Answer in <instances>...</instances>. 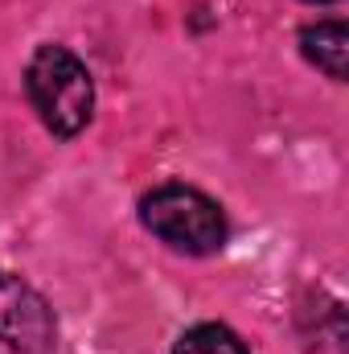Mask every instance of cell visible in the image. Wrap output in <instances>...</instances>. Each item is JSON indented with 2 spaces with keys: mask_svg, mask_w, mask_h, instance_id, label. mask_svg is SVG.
<instances>
[{
  "mask_svg": "<svg viewBox=\"0 0 349 354\" xmlns=\"http://www.w3.org/2000/svg\"><path fill=\"white\" fill-rule=\"evenodd\" d=\"M0 338L17 354H54L58 346L54 309L12 272H0Z\"/></svg>",
  "mask_w": 349,
  "mask_h": 354,
  "instance_id": "3",
  "label": "cell"
},
{
  "mask_svg": "<svg viewBox=\"0 0 349 354\" xmlns=\"http://www.w3.org/2000/svg\"><path fill=\"white\" fill-rule=\"evenodd\" d=\"M300 50L312 66H321L329 79H346V58H349V29L346 21H317L300 33Z\"/></svg>",
  "mask_w": 349,
  "mask_h": 354,
  "instance_id": "4",
  "label": "cell"
},
{
  "mask_svg": "<svg viewBox=\"0 0 349 354\" xmlns=\"http://www.w3.org/2000/svg\"><path fill=\"white\" fill-rule=\"evenodd\" d=\"M25 87L41 124L54 136H74L87 128L94 111V83L90 71L66 46H41L25 71Z\"/></svg>",
  "mask_w": 349,
  "mask_h": 354,
  "instance_id": "1",
  "label": "cell"
},
{
  "mask_svg": "<svg viewBox=\"0 0 349 354\" xmlns=\"http://www.w3.org/2000/svg\"><path fill=\"white\" fill-rule=\"evenodd\" d=\"M312 4H325V0H312Z\"/></svg>",
  "mask_w": 349,
  "mask_h": 354,
  "instance_id": "6",
  "label": "cell"
},
{
  "mask_svg": "<svg viewBox=\"0 0 349 354\" xmlns=\"http://www.w3.org/2000/svg\"><path fill=\"white\" fill-rule=\"evenodd\" d=\"M140 218L144 227L185 256H210L226 243V218L222 206L214 198H206L193 185H157L144 202H140Z\"/></svg>",
  "mask_w": 349,
  "mask_h": 354,
  "instance_id": "2",
  "label": "cell"
},
{
  "mask_svg": "<svg viewBox=\"0 0 349 354\" xmlns=\"http://www.w3.org/2000/svg\"><path fill=\"white\" fill-rule=\"evenodd\" d=\"M173 354H247V346L226 326H193L181 334Z\"/></svg>",
  "mask_w": 349,
  "mask_h": 354,
  "instance_id": "5",
  "label": "cell"
}]
</instances>
